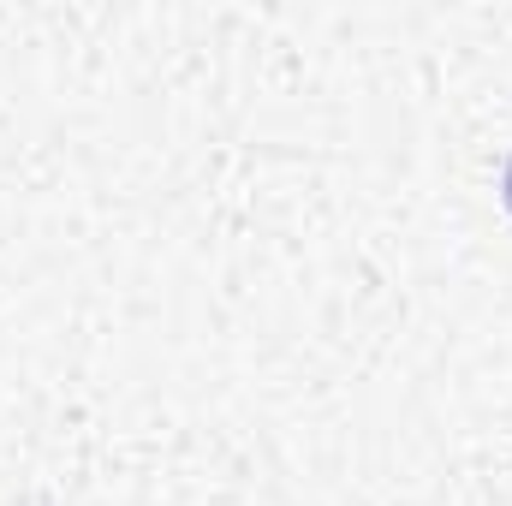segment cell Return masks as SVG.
<instances>
[{"label": "cell", "instance_id": "6da1fadb", "mask_svg": "<svg viewBox=\"0 0 512 506\" xmlns=\"http://www.w3.org/2000/svg\"><path fill=\"white\" fill-rule=\"evenodd\" d=\"M501 203H507V215H512V155H507V167H501Z\"/></svg>", "mask_w": 512, "mask_h": 506}]
</instances>
